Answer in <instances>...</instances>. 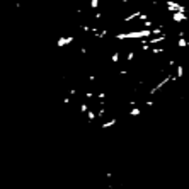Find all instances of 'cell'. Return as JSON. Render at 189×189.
I'll use <instances>...</instances> for the list:
<instances>
[{
    "label": "cell",
    "instance_id": "cell-1",
    "mask_svg": "<svg viewBox=\"0 0 189 189\" xmlns=\"http://www.w3.org/2000/svg\"><path fill=\"white\" fill-rule=\"evenodd\" d=\"M116 123H118V119H116V118H111L109 121H104V123L100 124V128H102V129H107V128H111V126H114Z\"/></svg>",
    "mask_w": 189,
    "mask_h": 189
},
{
    "label": "cell",
    "instance_id": "cell-2",
    "mask_svg": "<svg viewBox=\"0 0 189 189\" xmlns=\"http://www.w3.org/2000/svg\"><path fill=\"white\" fill-rule=\"evenodd\" d=\"M72 41H73V38H72V36H68V38H60V39H58V46H67V44H70V43H72Z\"/></svg>",
    "mask_w": 189,
    "mask_h": 189
},
{
    "label": "cell",
    "instance_id": "cell-3",
    "mask_svg": "<svg viewBox=\"0 0 189 189\" xmlns=\"http://www.w3.org/2000/svg\"><path fill=\"white\" fill-rule=\"evenodd\" d=\"M184 73H186V72H184V67H182V65H177V68H176V77H177V79H182Z\"/></svg>",
    "mask_w": 189,
    "mask_h": 189
},
{
    "label": "cell",
    "instance_id": "cell-4",
    "mask_svg": "<svg viewBox=\"0 0 189 189\" xmlns=\"http://www.w3.org/2000/svg\"><path fill=\"white\" fill-rule=\"evenodd\" d=\"M140 114H141V109H140V107H133V109L129 111V116H131V118H138Z\"/></svg>",
    "mask_w": 189,
    "mask_h": 189
},
{
    "label": "cell",
    "instance_id": "cell-5",
    "mask_svg": "<svg viewBox=\"0 0 189 189\" xmlns=\"http://www.w3.org/2000/svg\"><path fill=\"white\" fill-rule=\"evenodd\" d=\"M111 61H112V63H118V61H119V53H118V51L111 56Z\"/></svg>",
    "mask_w": 189,
    "mask_h": 189
},
{
    "label": "cell",
    "instance_id": "cell-6",
    "mask_svg": "<svg viewBox=\"0 0 189 189\" xmlns=\"http://www.w3.org/2000/svg\"><path fill=\"white\" fill-rule=\"evenodd\" d=\"M87 116H89V119L90 121H94V119H96V112H94V111H87Z\"/></svg>",
    "mask_w": 189,
    "mask_h": 189
}]
</instances>
